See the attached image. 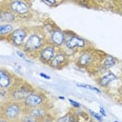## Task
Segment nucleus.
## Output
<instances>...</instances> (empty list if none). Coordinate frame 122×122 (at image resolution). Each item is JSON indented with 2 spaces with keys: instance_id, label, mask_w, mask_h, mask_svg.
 Here are the masks:
<instances>
[{
  "instance_id": "obj_1",
  "label": "nucleus",
  "mask_w": 122,
  "mask_h": 122,
  "mask_svg": "<svg viewBox=\"0 0 122 122\" xmlns=\"http://www.w3.org/2000/svg\"><path fill=\"white\" fill-rule=\"evenodd\" d=\"M24 106L22 102L14 100H7L0 104V116L10 122H18L24 114Z\"/></svg>"
},
{
  "instance_id": "obj_2",
  "label": "nucleus",
  "mask_w": 122,
  "mask_h": 122,
  "mask_svg": "<svg viewBox=\"0 0 122 122\" xmlns=\"http://www.w3.org/2000/svg\"><path fill=\"white\" fill-rule=\"evenodd\" d=\"M35 88L33 87L30 83L25 82V81H19L17 79L15 81V83L13 84V86L9 90V96L11 100L14 101H22L25 99L27 95L30 93H32Z\"/></svg>"
},
{
  "instance_id": "obj_3",
  "label": "nucleus",
  "mask_w": 122,
  "mask_h": 122,
  "mask_svg": "<svg viewBox=\"0 0 122 122\" xmlns=\"http://www.w3.org/2000/svg\"><path fill=\"white\" fill-rule=\"evenodd\" d=\"M105 55L104 53H96V51L91 50V49H84L82 53L80 54V56L77 59V64L78 66L82 67V68H88L93 65L96 64H100V61L103 58V56Z\"/></svg>"
},
{
  "instance_id": "obj_4",
  "label": "nucleus",
  "mask_w": 122,
  "mask_h": 122,
  "mask_svg": "<svg viewBox=\"0 0 122 122\" xmlns=\"http://www.w3.org/2000/svg\"><path fill=\"white\" fill-rule=\"evenodd\" d=\"M47 42L49 41H46L45 35L43 33L33 32L32 34L29 35V37L25 40V42L23 44V50L26 53L39 52Z\"/></svg>"
},
{
  "instance_id": "obj_5",
  "label": "nucleus",
  "mask_w": 122,
  "mask_h": 122,
  "mask_svg": "<svg viewBox=\"0 0 122 122\" xmlns=\"http://www.w3.org/2000/svg\"><path fill=\"white\" fill-rule=\"evenodd\" d=\"M22 104H23L25 110L39 107V106H43L47 104V97L43 92L34 90L25 97V99L22 101Z\"/></svg>"
},
{
  "instance_id": "obj_6",
  "label": "nucleus",
  "mask_w": 122,
  "mask_h": 122,
  "mask_svg": "<svg viewBox=\"0 0 122 122\" xmlns=\"http://www.w3.org/2000/svg\"><path fill=\"white\" fill-rule=\"evenodd\" d=\"M66 32V38H65V47L70 50H84L87 47V41L85 39H83L82 37L78 36V35L74 34L72 32Z\"/></svg>"
},
{
  "instance_id": "obj_7",
  "label": "nucleus",
  "mask_w": 122,
  "mask_h": 122,
  "mask_svg": "<svg viewBox=\"0 0 122 122\" xmlns=\"http://www.w3.org/2000/svg\"><path fill=\"white\" fill-rule=\"evenodd\" d=\"M57 53V47L54 44H52L50 41L38 52V58L44 64H49L51 60L54 58V56Z\"/></svg>"
},
{
  "instance_id": "obj_8",
  "label": "nucleus",
  "mask_w": 122,
  "mask_h": 122,
  "mask_svg": "<svg viewBox=\"0 0 122 122\" xmlns=\"http://www.w3.org/2000/svg\"><path fill=\"white\" fill-rule=\"evenodd\" d=\"M7 38H9V41L12 42L15 46H23L27 38V30L23 27L16 29L7 36Z\"/></svg>"
},
{
  "instance_id": "obj_9",
  "label": "nucleus",
  "mask_w": 122,
  "mask_h": 122,
  "mask_svg": "<svg viewBox=\"0 0 122 122\" xmlns=\"http://www.w3.org/2000/svg\"><path fill=\"white\" fill-rule=\"evenodd\" d=\"M7 7L13 13L19 15V16H23V15L30 13V5L24 0H10Z\"/></svg>"
},
{
  "instance_id": "obj_10",
  "label": "nucleus",
  "mask_w": 122,
  "mask_h": 122,
  "mask_svg": "<svg viewBox=\"0 0 122 122\" xmlns=\"http://www.w3.org/2000/svg\"><path fill=\"white\" fill-rule=\"evenodd\" d=\"M68 62H70L68 56L64 52L59 51V52L56 53L54 58L51 60V62L47 65L53 68H56V70H61V68H63L64 66H66L68 64Z\"/></svg>"
},
{
  "instance_id": "obj_11",
  "label": "nucleus",
  "mask_w": 122,
  "mask_h": 122,
  "mask_svg": "<svg viewBox=\"0 0 122 122\" xmlns=\"http://www.w3.org/2000/svg\"><path fill=\"white\" fill-rule=\"evenodd\" d=\"M65 38H66V32L58 27L50 34V42L58 49V47H62L64 45Z\"/></svg>"
},
{
  "instance_id": "obj_12",
  "label": "nucleus",
  "mask_w": 122,
  "mask_h": 122,
  "mask_svg": "<svg viewBox=\"0 0 122 122\" xmlns=\"http://www.w3.org/2000/svg\"><path fill=\"white\" fill-rule=\"evenodd\" d=\"M15 81L16 79L11 73L7 72L4 68H0V88L1 90L9 91L15 83Z\"/></svg>"
},
{
  "instance_id": "obj_13",
  "label": "nucleus",
  "mask_w": 122,
  "mask_h": 122,
  "mask_svg": "<svg viewBox=\"0 0 122 122\" xmlns=\"http://www.w3.org/2000/svg\"><path fill=\"white\" fill-rule=\"evenodd\" d=\"M24 113L39 119L41 122H44L47 119V117L50 116V112L46 105L39 106V107H34V108H29V110H25Z\"/></svg>"
},
{
  "instance_id": "obj_14",
  "label": "nucleus",
  "mask_w": 122,
  "mask_h": 122,
  "mask_svg": "<svg viewBox=\"0 0 122 122\" xmlns=\"http://www.w3.org/2000/svg\"><path fill=\"white\" fill-rule=\"evenodd\" d=\"M0 20L3 21L4 23H12V22L16 21V14L13 13L11 10L7 9H2L0 10Z\"/></svg>"
},
{
  "instance_id": "obj_15",
  "label": "nucleus",
  "mask_w": 122,
  "mask_h": 122,
  "mask_svg": "<svg viewBox=\"0 0 122 122\" xmlns=\"http://www.w3.org/2000/svg\"><path fill=\"white\" fill-rule=\"evenodd\" d=\"M116 75L111 72H107L104 75L100 76V77L97 79V83L102 87H107V85L110 84L111 82H113L114 80H116Z\"/></svg>"
},
{
  "instance_id": "obj_16",
  "label": "nucleus",
  "mask_w": 122,
  "mask_h": 122,
  "mask_svg": "<svg viewBox=\"0 0 122 122\" xmlns=\"http://www.w3.org/2000/svg\"><path fill=\"white\" fill-rule=\"evenodd\" d=\"M116 63H117V58L113 57V56H111V55L105 54L100 61V67L103 68L104 71H107L108 68L113 67Z\"/></svg>"
},
{
  "instance_id": "obj_17",
  "label": "nucleus",
  "mask_w": 122,
  "mask_h": 122,
  "mask_svg": "<svg viewBox=\"0 0 122 122\" xmlns=\"http://www.w3.org/2000/svg\"><path fill=\"white\" fill-rule=\"evenodd\" d=\"M14 30V26L11 23L0 24V37H7Z\"/></svg>"
},
{
  "instance_id": "obj_18",
  "label": "nucleus",
  "mask_w": 122,
  "mask_h": 122,
  "mask_svg": "<svg viewBox=\"0 0 122 122\" xmlns=\"http://www.w3.org/2000/svg\"><path fill=\"white\" fill-rule=\"evenodd\" d=\"M56 29H58V26L52 21H46L43 24V30H44V33H46V34H49V35Z\"/></svg>"
},
{
  "instance_id": "obj_19",
  "label": "nucleus",
  "mask_w": 122,
  "mask_h": 122,
  "mask_svg": "<svg viewBox=\"0 0 122 122\" xmlns=\"http://www.w3.org/2000/svg\"><path fill=\"white\" fill-rule=\"evenodd\" d=\"M74 1H75V3L79 4L81 6L87 7V9H92V7L96 6L95 2H93L92 0H74Z\"/></svg>"
},
{
  "instance_id": "obj_20",
  "label": "nucleus",
  "mask_w": 122,
  "mask_h": 122,
  "mask_svg": "<svg viewBox=\"0 0 122 122\" xmlns=\"http://www.w3.org/2000/svg\"><path fill=\"white\" fill-rule=\"evenodd\" d=\"M18 122H41V121H40L39 119L35 118V117H33V116L29 115V114L24 113L23 115L21 116V118L19 119V121H18Z\"/></svg>"
},
{
  "instance_id": "obj_21",
  "label": "nucleus",
  "mask_w": 122,
  "mask_h": 122,
  "mask_svg": "<svg viewBox=\"0 0 122 122\" xmlns=\"http://www.w3.org/2000/svg\"><path fill=\"white\" fill-rule=\"evenodd\" d=\"M41 1L49 6H57L58 4L63 1V0H41Z\"/></svg>"
},
{
  "instance_id": "obj_22",
  "label": "nucleus",
  "mask_w": 122,
  "mask_h": 122,
  "mask_svg": "<svg viewBox=\"0 0 122 122\" xmlns=\"http://www.w3.org/2000/svg\"><path fill=\"white\" fill-rule=\"evenodd\" d=\"M77 86L79 87H83V88H87V90H91V91H94V92H97V93H100V90L95 86H92V85H88V84H81V83H77Z\"/></svg>"
},
{
  "instance_id": "obj_23",
  "label": "nucleus",
  "mask_w": 122,
  "mask_h": 122,
  "mask_svg": "<svg viewBox=\"0 0 122 122\" xmlns=\"http://www.w3.org/2000/svg\"><path fill=\"white\" fill-rule=\"evenodd\" d=\"M55 122H70V112H68L67 114H65L64 116L58 118Z\"/></svg>"
},
{
  "instance_id": "obj_24",
  "label": "nucleus",
  "mask_w": 122,
  "mask_h": 122,
  "mask_svg": "<svg viewBox=\"0 0 122 122\" xmlns=\"http://www.w3.org/2000/svg\"><path fill=\"white\" fill-rule=\"evenodd\" d=\"M88 113H90V114H91V115H92V116H93V117H95V118H96V119H97V120H98V121H100V122H101V121H102V117H101V116H99V115H98V114L94 113V112H93V111H88Z\"/></svg>"
},
{
  "instance_id": "obj_25",
  "label": "nucleus",
  "mask_w": 122,
  "mask_h": 122,
  "mask_svg": "<svg viewBox=\"0 0 122 122\" xmlns=\"http://www.w3.org/2000/svg\"><path fill=\"white\" fill-rule=\"evenodd\" d=\"M68 101H70V103L72 104L73 106H75L76 108H80L81 107V105L78 102H76V101H74V100H72V99H68Z\"/></svg>"
},
{
  "instance_id": "obj_26",
  "label": "nucleus",
  "mask_w": 122,
  "mask_h": 122,
  "mask_svg": "<svg viewBox=\"0 0 122 122\" xmlns=\"http://www.w3.org/2000/svg\"><path fill=\"white\" fill-rule=\"evenodd\" d=\"M40 76H41V77H44L45 79H51V77H50V76L44 75V74H43V73H40Z\"/></svg>"
},
{
  "instance_id": "obj_27",
  "label": "nucleus",
  "mask_w": 122,
  "mask_h": 122,
  "mask_svg": "<svg viewBox=\"0 0 122 122\" xmlns=\"http://www.w3.org/2000/svg\"><path fill=\"white\" fill-rule=\"evenodd\" d=\"M0 122H10L9 120H6L5 118H3V117L0 116Z\"/></svg>"
},
{
  "instance_id": "obj_28",
  "label": "nucleus",
  "mask_w": 122,
  "mask_h": 122,
  "mask_svg": "<svg viewBox=\"0 0 122 122\" xmlns=\"http://www.w3.org/2000/svg\"><path fill=\"white\" fill-rule=\"evenodd\" d=\"M17 55H18L19 57H21V58H25V56H24L23 54H22L21 52H19V51H18V52H17Z\"/></svg>"
},
{
  "instance_id": "obj_29",
  "label": "nucleus",
  "mask_w": 122,
  "mask_h": 122,
  "mask_svg": "<svg viewBox=\"0 0 122 122\" xmlns=\"http://www.w3.org/2000/svg\"><path fill=\"white\" fill-rule=\"evenodd\" d=\"M100 113H101V115H103V116H105V112H104V110L102 107H100Z\"/></svg>"
},
{
  "instance_id": "obj_30",
  "label": "nucleus",
  "mask_w": 122,
  "mask_h": 122,
  "mask_svg": "<svg viewBox=\"0 0 122 122\" xmlns=\"http://www.w3.org/2000/svg\"><path fill=\"white\" fill-rule=\"evenodd\" d=\"M121 85H122V80H121Z\"/></svg>"
}]
</instances>
